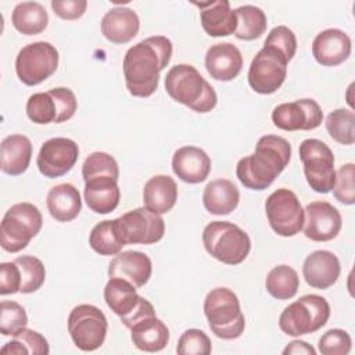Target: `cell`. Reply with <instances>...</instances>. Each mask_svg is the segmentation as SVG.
Masks as SVG:
<instances>
[{
	"mask_svg": "<svg viewBox=\"0 0 355 355\" xmlns=\"http://www.w3.org/2000/svg\"><path fill=\"white\" fill-rule=\"evenodd\" d=\"M89 244L93 251L104 257L119 254L125 243L119 236L115 219L98 222L89 234Z\"/></svg>",
	"mask_w": 355,
	"mask_h": 355,
	"instance_id": "obj_34",
	"label": "cell"
},
{
	"mask_svg": "<svg viewBox=\"0 0 355 355\" xmlns=\"http://www.w3.org/2000/svg\"><path fill=\"white\" fill-rule=\"evenodd\" d=\"M204 313L211 331L223 340L239 338L245 319L237 295L227 287L212 288L204 300Z\"/></svg>",
	"mask_w": 355,
	"mask_h": 355,
	"instance_id": "obj_4",
	"label": "cell"
},
{
	"mask_svg": "<svg viewBox=\"0 0 355 355\" xmlns=\"http://www.w3.org/2000/svg\"><path fill=\"white\" fill-rule=\"evenodd\" d=\"M172 169L173 173L186 183H201L211 172V158L200 147L184 146L173 153Z\"/></svg>",
	"mask_w": 355,
	"mask_h": 355,
	"instance_id": "obj_19",
	"label": "cell"
},
{
	"mask_svg": "<svg viewBox=\"0 0 355 355\" xmlns=\"http://www.w3.org/2000/svg\"><path fill=\"white\" fill-rule=\"evenodd\" d=\"M343 226L338 209L327 201H312L304 209V234L312 241H329L337 237Z\"/></svg>",
	"mask_w": 355,
	"mask_h": 355,
	"instance_id": "obj_16",
	"label": "cell"
},
{
	"mask_svg": "<svg viewBox=\"0 0 355 355\" xmlns=\"http://www.w3.org/2000/svg\"><path fill=\"white\" fill-rule=\"evenodd\" d=\"M268 222L275 233L283 237H293L304 226V208L297 194L288 189H277L265 202Z\"/></svg>",
	"mask_w": 355,
	"mask_h": 355,
	"instance_id": "obj_12",
	"label": "cell"
},
{
	"mask_svg": "<svg viewBox=\"0 0 355 355\" xmlns=\"http://www.w3.org/2000/svg\"><path fill=\"white\" fill-rule=\"evenodd\" d=\"M153 263L147 254L140 251H122L108 265L110 277H121L136 287H143L151 277Z\"/></svg>",
	"mask_w": 355,
	"mask_h": 355,
	"instance_id": "obj_20",
	"label": "cell"
},
{
	"mask_svg": "<svg viewBox=\"0 0 355 355\" xmlns=\"http://www.w3.org/2000/svg\"><path fill=\"white\" fill-rule=\"evenodd\" d=\"M200 8L202 29L212 37L229 36L237 28V17L227 0L194 3Z\"/></svg>",
	"mask_w": 355,
	"mask_h": 355,
	"instance_id": "obj_22",
	"label": "cell"
},
{
	"mask_svg": "<svg viewBox=\"0 0 355 355\" xmlns=\"http://www.w3.org/2000/svg\"><path fill=\"white\" fill-rule=\"evenodd\" d=\"M326 130L329 136L344 146L355 141V114L351 110L337 108L326 118Z\"/></svg>",
	"mask_w": 355,
	"mask_h": 355,
	"instance_id": "obj_36",
	"label": "cell"
},
{
	"mask_svg": "<svg viewBox=\"0 0 355 355\" xmlns=\"http://www.w3.org/2000/svg\"><path fill=\"white\" fill-rule=\"evenodd\" d=\"M85 201L96 214L112 212L121 200L118 180L111 176H97L85 182Z\"/></svg>",
	"mask_w": 355,
	"mask_h": 355,
	"instance_id": "obj_24",
	"label": "cell"
},
{
	"mask_svg": "<svg viewBox=\"0 0 355 355\" xmlns=\"http://www.w3.org/2000/svg\"><path fill=\"white\" fill-rule=\"evenodd\" d=\"M58 51L49 42L24 46L15 58L18 79L26 86H36L50 78L58 67Z\"/></svg>",
	"mask_w": 355,
	"mask_h": 355,
	"instance_id": "obj_10",
	"label": "cell"
},
{
	"mask_svg": "<svg viewBox=\"0 0 355 355\" xmlns=\"http://www.w3.org/2000/svg\"><path fill=\"white\" fill-rule=\"evenodd\" d=\"M26 115L37 125H47L55 122L57 111L53 97L49 92L35 93L26 101Z\"/></svg>",
	"mask_w": 355,
	"mask_h": 355,
	"instance_id": "obj_39",
	"label": "cell"
},
{
	"mask_svg": "<svg viewBox=\"0 0 355 355\" xmlns=\"http://www.w3.org/2000/svg\"><path fill=\"white\" fill-rule=\"evenodd\" d=\"M82 176L83 180H89L97 176H111L118 180L119 168L115 158L107 153L96 151L92 153L82 165Z\"/></svg>",
	"mask_w": 355,
	"mask_h": 355,
	"instance_id": "obj_38",
	"label": "cell"
},
{
	"mask_svg": "<svg viewBox=\"0 0 355 355\" xmlns=\"http://www.w3.org/2000/svg\"><path fill=\"white\" fill-rule=\"evenodd\" d=\"M290 158L291 146L284 137L265 135L258 140L255 153L237 162V179L247 189L265 190L284 171Z\"/></svg>",
	"mask_w": 355,
	"mask_h": 355,
	"instance_id": "obj_2",
	"label": "cell"
},
{
	"mask_svg": "<svg viewBox=\"0 0 355 355\" xmlns=\"http://www.w3.org/2000/svg\"><path fill=\"white\" fill-rule=\"evenodd\" d=\"M122 241L126 244H154L164 237L165 222L146 207L135 208L115 219Z\"/></svg>",
	"mask_w": 355,
	"mask_h": 355,
	"instance_id": "obj_13",
	"label": "cell"
},
{
	"mask_svg": "<svg viewBox=\"0 0 355 355\" xmlns=\"http://www.w3.org/2000/svg\"><path fill=\"white\" fill-rule=\"evenodd\" d=\"M49 93L54 100L55 111H57L54 123H61L71 119L78 108L75 93L68 87H54L49 90Z\"/></svg>",
	"mask_w": 355,
	"mask_h": 355,
	"instance_id": "obj_45",
	"label": "cell"
},
{
	"mask_svg": "<svg viewBox=\"0 0 355 355\" xmlns=\"http://www.w3.org/2000/svg\"><path fill=\"white\" fill-rule=\"evenodd\" d=\"M172 57V42L166 36H150L132 46L123 57L128 92L135 97H150L158 87L159 72Z\"/></svg>",
	"mask_w": 355,
	"mask_h": 355,
	"instance_id": "obj_1",
	"label": "cell"
},
{
	"mask_svg": "<svg viewBox=\"0 0 355 355\" xmlns=\"http://www.w3.org/2000/svg\"><path fill=\"white\" fill-rule=\"evenodd\" d=\"M283 354L284 355H288V354H304V355H315L316 351L315 348L308 344L306 341H302V340H294L291 343H288V345L283 349Z\"/></svg>",
	"mask_w": 355,
	"mask_h": 355,
	"instance_id": "obj_49",
	"label": "cell"
},
{
	"mask_svg": "<svg viewBox=\"0 0 355 355\" xmlns=\"http://www.w3.org/2000/svg\"><path fill=\"white\" fill-rule=\"evenodd\" d=\"M165 90L171 98L200 114L209 112L218 103L214 87L190 64H178L166 72Z\"/></svg>",
	"mask_w": 355,
	"mask_h": 355,
	"instance_id": "obj_3",
	"label": "cell"
},
{
	"mask_svg": "<svg viewBox=\"0 0 355 355\" xmlns=\"http://www.w3.org/2000/svg\"><path fill=\"white\" fill-rule=\"evenodd\" d=\"M319 352L322 355H347L351 351V336L343 329H330L319 338Z\"/></svg>",
	"mask_w": 355,
	"mask_h": 355,
	"instance_id": "obj_43",
	"label": "cell"
},
{
	"mask_svg": "<svg viewBox=\"0 0 355 355\" xmlns=\"http://www.w3.org/2000/svg\"><path fill=\"white\" fill-rule=\"evenodd\" d=\"M323 121V111L312 98H301L291 103H283L273 108L272 122L276 128L294 130L316 129Z\"/></svg>",
	"mask_w": 355,
	"mask_h": 355,
	"instance_id": "obj_15",
	"label": "cell"
},
{
	"mask_svg": "<svg viewBox=\"0 0 355 355\" xmlns=\"http://www.w3.org/2000/svg\"><path fill=\"white\" fill-rule=\"evenodd\" d=\"M205 68L215 80H233L243 68L241 51L227 42L212 44L205 54Z\"/></svg>",
	"mask_w": 355,
	"mask_h": 355,
	"instance_id": "obj_21",
	"label": "cell"
},
{
	"mask_svg": "<svg viewBox=\"0 0 355 355\" xmlns=\"http://www.w3.org/2000/svg\"><path fill=\"white\" fill-rule=\"evenodd\" d=\"M21 288V272L15 261L0 263V294H15Z\"/></svg>",
	"mask_w": 355,
	"mask_h": 355,
	"instance_id": "obj_46",
	"label": "cell"
},
{
	"mask_svg": "<svg viewBox=\"0 0 355 355\" xmlns=\"http://www.w3.org/2000/svg\"><path fill=\"white\" fill-rule=\"evenodd\" d=\"M287 64L282 51L272 46H263L250 64L248 85L259 94L275 93L286 80Z\"/></svg>",
	"mask_w": 355,
	"mask_h": 355,
	"instance_id": "obj_11",
	"label": "cell"
},
{
	"mask_svg": "<svg viewBox=\"0 0 355 355\" xmlns=\"http://www.w3.org/2000/svg\"><path fill=\"white\" fill-rule=\"evenodd\" d=\"M43 216L31 202L11 205L0 223V244L7 252H19L40 232Z\"/></svg>",
	"mask_w": 355,
	"mask_h": 355,
	"instance_id": "obj_7",
	"label": "cell"
},
{
	"mask_svg": "<svg viewBox=\"0 0 355 355\" xmlns=\"http://www.w3.org/2000/svg\"><path fill=\"white\" fill-rule=\"evenodd\" d=\"M139 28L140 19L137 14L128 7H114L101 19V33L115 44L130 42L137 35Z\"/></svg>",
	"mask_w": 355,
	"mask_h": 355,
	"instance_id": "obj_23",
	"label": "cell"
},
{
	"mask_svg": "<svg viewBox=\"0 0 355 355\" xmlns=\"http://www.w3.org/2000/svg\"><path fill=\"white\" fill-rule=\"evenodd\" d=\"M202 243L207 252L226 265L241 263L251 250L250 236L237 225L214 220L204 227Z\"/></svg>",
	"mask_w": 355,
	"mask_h": 355,
	"instance_id": "obj_5",
	"label": "cell"
},
{
	"mask_svg": "<svg viewBox=\"0 0 355 355\" xmlns=\"http://www.w3.org/2000/svg\"><path fill=\"white\" fill-rule=\"evenodd\" d=\"M11 22L18 32L26 36H32L43 32L47 28L49 15L40 3L22 1L14 7Z\"/></svg>",
	"mask_w": 355,
	"mask_h": 355,
	"instance_id": "obj_31",
	"label": "cell"
},
{
	"mask_svg": "<svg viewBox=\"0 0 355 355\" xmlns=\"http://www.w3.org/2000/svg\"><path fill=\"white\" fill-rule=\"evenodd\" d=\"M178 200L176 182L168 175H155L143 189L144 207L158 215L169 212Z\"/></svg>",
	"mask_w": 355,
	"mask_h": 355,
	"instance_id": "obj_26",
	"label": "cell"
},
{
	"mask_svg": "<svg viewBox=\"0 0 355 355\" xmlns=\"http://www.w3.org/2000/svg\"><path fill=\"white\" fill-rule=\"evenodd\" d=\"M300 159L308 184L316 193L326 194L333 190L336 180L334 155L330 147L318 139H305L300 144Z\"/></svg>",
	"mask_w": 355,
	"mask_h": 355,
	"instance_id": "obj_8",
	"label": "cell"
},
{
	"mask_svg": "<svg viewBox=\"0 0 355 355\" xmlns=\"http://www.w3.org/2000/svg\"><path fill=\"white\" fill-rule=\"evenodd\" d=\"M50 352L47 340L37 331L31 329H22L12 336V340L1 347V355H47Z\"/></svg>",
	"mask_w": 355,
	"mask_h": 355,
	"instance_id": "obj_35",
	"label": "cell"
},
{
	"mask_svg": "<svg viewBox=\"0 0 355 355\" xmlns=\"http://www.w3.org/2000/svg\"><path fill=\"white\" fill-rule=\"evenodd\" d=\"M79 157L78 144L68 137H53L46 140L37 154L39 172L49 179L64 176L69 172Z\"/></svg>",
	"mask_w": 355,
	"mask_h": 355,
	"instance_id": "obj_14",
	"label": "cell"
},
{
	"mask_svg": "<svg viewBox=\"0 0 355 355\" xmlns=\"http://www.w3.org/2000/svg\"><path fill=\"white\" fill-rule=\"evenodd\" d=\"M107 330V318L94 305H78L68 316V333L73 344L82 351L90 352L98 349L105 341Z\"/></svg>",
	"mask_w": 355,
	"mask_h": 355,
	"instance_id": "obj_9",
	"label": "cell"
},
{
	"mask_svg": "<svg viewBox=\"0 0 355 355\" xmlns=\"http://www.w3.org/2000/svg\"><path fill=\"white\" fill-rule=\"evenodd\" d=\"M130 331L132 341L140 351L158 352L169 343V330L157 315L139 320L130 327Z\"/></svg>",
	"mask_w": 355,
	"mask_h": 355,
	"instance_id": "obj_29",
	"label": "cell"
},
{
	"mask_svg": "<svg viewBox=\"0 0 355 355\" xmlns=\"http://www.w3.org/2000/svg\"><path fill=\"white\" fill-rule=\"evenodd\" d=\"M237 17V28L234 36L240 40H254L261 37L268 26L265 12L255 6L245 4L234 10Z\"/></svg>",
	"mask_w": 355,
	"mask_h": 355,
	"instance_id": "obj_32",
	"label": "cell"
},
{
	"mask_svg": "<svg viewBox=\"0 0 355 355\" xmlns=\"http://www.w3.org/2000/svg\"><path fill=\"white\" fill-rule=\"evenodd\" d=\"M355 165L352 162L344 164L336 172V180L333 186V194L336 200L345 205L355 202Z\"/></svg>",
	"mask_w": 355,
	"mask_h": 355,
	"instance_id": "obj_42",
	"label": "cell"
},
{
	"mask_svg": "<svg viewBox=\"0 0 355 355\" xmlns=\"http://www.w3.org/2000/svg\"><path fill=\"white\" fill-rule=\"evenodd\" d=\"M341 272L337 255L327 250H316L311 252L302 265V275L308 286L326 290L331 287Z\"/></svg>",
	"mask_w": 355,
	"mask_h": 355,
	"instance_id": "obj_18",
	"label": "cell"
},
{
	"mask_svg": "<svg viewBox=\"0 0 355 355\" xmlns=\"http://www.w3.org/2000/svg\"><path fill=\"white\" fill-rule=\"evenodd\" d=\"M154 315H155V309H154L153 304H151L148 300H146L144 297L140 295L139 302H137V305L135 306V309H133L130 313H128L126 316H122V318H121V322L123 323L125 327L130 329V327H132L135 323H137L139 320H141V319H144V318H147V316H154Z\"/></svg>",
	"mask_w": 355,
	"mask_h": 355,
	"instance_id": "obj_48",
	"label": "cell"
},
{
	"mask_svg": "<svg viewBox=\"0 0 355 355\" xmlns=\"http://www.w3.org/2000/svg\"><path fill=\"white\" fill-rule=\"evenodd\" d=\"M15 263L21 272V288L19 293L31 294L37 291L46 279V269L43 262L32 255H22L15 259Z\"/></svg>",
	"mask_w": 355,
	"mask_h": 355,
	"instance_id": "obj_37",
	"label": "cell"
},
{
	"mask_svg": "<svg viewBox=\"0 0 355 355\" xmlns=\"http://www.w3.org/2000/svg\"><path fill=\"white\" fill-rule=\"evenodd\" d=\"M266 291L276 300L293 298L300 287V277L295 269L288 265L275 266L265 280Z\"/></svg>",
	"mask_w": 355,
	"mask_h": 355,
	"instance_id": "obj_33",
	"label": "cell"
},
{
	"mask_svg": "<svg viewBox=\"0 0 355 355\" xmlns=\"http://www.w3.org/2000/svg\"><path fill=\"white\" fill-rule=\"evenodd\" d=\"M136 286L121 277H110L104 287V300L108 308L119 318L130 313L139 302Z\"/></svg>",
	"mask_w": 355,
	"mask_h": 355,
	"instance_id": "obj_30",
	"label": "cell"
},
{
	"mask_svg": "<svg viewBox=\"0 0 355 355\" xmlns=\"http://www.w3.org/2000/svg\"><path fill=\"white\" fill-rule=\"evenodd\" d=\"M239 201L240 191L229 179L211 180L202 193L204 207L212 215H229L237 208Z\"/></svg>",
	"mask_w": 355,
	"mask_h": 355,
	"instance_id": "obj_27",
	"label": "cell"
},
{
	"mask_svg": "<svg viewBox=\"0 0 355 355\" xmlns=\"http://www.w3.org/2000/svg\"><path fill=\"white\" fill-rule=\"evenodd\" d=\"M28 324L25 308L15 301H1L0 304V333L14 336Z\"/></svg>",
	"mask_w": 355,
	"mask_h": 355,
	"instance_id": "obj_40",
	"label": "cell"
},
{
	"mask_svg": "<svg viewBox=\"0 0 355 355\" xmlns=\"http://www.w3.org/2000/svg\"><path fill=\"white\" fill-rule=\"evenodd\" d=\"M32 158V143L24 135H10L0 144L1 171L11 176L22 175Z\"/></svg>",
	"mask_w": 355,
	"mask_h": 355,
	"instance_id": "obj_25",
	"label": "cell"
},
{
	"mask_svg": "<svg viewBox=\"0 0 355 355\" xmlns=\"http://www.w3.org/2000/svg\"><path fill=\"white\" fill-rule=\"evenodd\" d=\"M46 204L50 215L58 222L73 220L82 209L79 190L71 183H61L51 187L47 193Z\"/></svg>",
	"mask_w": 355,
	"mask_h": 355,
	"instance_id": "obj_28",
	"label": "cell"
},
{
	"mask_svg": "<svg viewBox=\"0 0 355 355\" xmlns=\"http://www.w3.org/2000/svg\"><path fill=\"white\" fill-rule=\"evenodd\" d=\"M330 318V305L322 295L306 294L283 309L279 318L280 330L291 337L315 333Z\"/></svg>",
	"mask_w": 355,
	"mask_h": 355,
	"instance_id": "obj_6",
	"label": "cell"
},
{
	"mask_svg": "<svg viewBox=\"0 0 355 355\" xmlns=\"http://www.w3.org/2000/svg\"><path fill=\"white\" fill-rule=\"evenodd\" d=\"M352 43L349 36L336 28L324 29L318 33L312 42V54L323 67H336L343 64L351 54Z\"/></svg>",
	"mask_w": 355,
	"mask_h": 355,
	"instance_id": "obj_17",
	"label": "cell"
},
{
	"mask_svg": "<svg viewBox=\"0 0 355 355\" xmlns=\"http://www.w3.org/2000/svg\"><path fill=\"white\" fill-rule=\"evenodd\" d=\"M51 8L55 15H58L62 19L73 21L80 18L86 8L87 1L86 0H53Z\"/></svg>",
	"mask_w": 355,
	"mask_h": 355,
	"instance_id": "obj_47",
	"label": "cell"
},
{
	"mask_svg": "<svg viewBox=\"0 0 355 355\" xmlns=\"http://www.w3.org/2000/svg\"><path fill=\"white\" fill-rule=\"evenodd\" d=\"M263 46H272L277 49L284 54L286 60L290 61L293 60L297 51V37L290 28L284 25H279L269 32Z\"/></svg>",
	"mask_w": 355,
	"mask_h": 355,
	"instance_id": "obj_44",
	"label": "cell"
},
{
	"mask_svg": "<svg viewBox=\"0 0 355 355\" xmlns=\"http://www.w3.org/2000/svg\"><path fill=\"white\" fill-rule=\"evenodd\" d=\"M212 345L209 337L200 329H187L178 341L176 352L179 355H208Z\"/></svg>",
	"mask_w": 355,
	"mask_h": 355,
	"instance_id": "obj_41",
	"label": "cell"
}]
</instances>
